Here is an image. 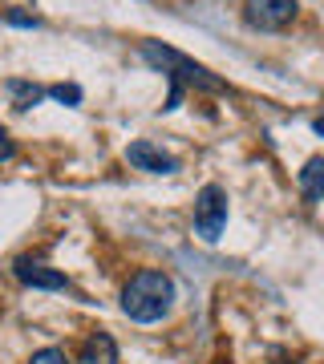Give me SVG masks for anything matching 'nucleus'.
<instances>
[{"label": "nucleus", "mask_w": 324, "mask_h": 364, "mask_svg": "<svg viewBox=\"0 0 324 364\" xmlns=\"http://www.w3.org/2000/svg\"><path fill=\"white\" fill-rule=\"evenodd\" d=\"M4 93L13 97L16 109H33V105H41L45 97H49V90H41V85H33V81H21V77L4 81Z\"/></svg>", "instance_id": "obj_9"}, {"label": "nucleus", "mask_w": 324, "mask_h": 364, "mask_svg": "<svg viewBox=\"0 0 324 364\" xmlns=\"http://www.w3.org/2000/svg\"><path fill=\"white\" fill-rule=\"evenodd\" d=\"M223 231H227V191L219 182H207L194 195V235L203 243H219Z\"/></svg>", "instance_id": "obj_3"}, {"label": "nucleus", "mask_w": 324, "mask_h": 364, "mask_svg": "<svg viewBox=\"0 0 324 364\" xmlns=\"http://www.w3.org/2000/svg\"><path fill=\"white\" fill-rule=\"evenodd\" d=\"M142 61L150 69H158L167 81H179V85H187V90H199V93H227V81L215 77L207 65H199L194 57H187V53L170 49V45H162V41H142Z\"/></svg>", "instance_id": "obj_2"}, {"label": "nucleus", "mask_w": 324, "mask_h": 364, "mask_svg": "<svg viewBox=\"0 0 324 364\" xmlns=\"http://www.w3.org/2000/svg\"><path fill=\"white\" fill-rule=\"evenodd\" d=\"M78 364H117V344L110 332H93V336H85V344H81L78 352Z\"/></svg>", "instance_id": "obj_8"}, {"label": "nucleus", "mask_w": 324, "mask_h": 364, "mask_svg": "<svg viewBox=\"0 0 324 364\" xmlns=\"http://www.w3.org/2000/svg\"><path fill=\"white\" fill-rule=\"evenodd\" d=\"M174 299H179V287L162 267H142L134 272L122 287V312L134 324H158L174 312Z\"/></svg>", "instance_id": "obj_1"}, {"label": "nucleus", "mask_w": 324, "mask_h": 364, "mask_svg": "<svg viewBox=\"0 0 324 364\" xmlns=\"http://www.w3.org/2000/svg\"><path fill=\"white\" fill-rule=\"evenodd\" d=\"M126 162L134 170H146V174H179V158L167 154L162 146H155L150 138H138V142L126 146Z\"/></svg>", "instance_id": "obj_6"}, {"label": "nucleus", "mask_w": 324, "mask_h": 364, "mask_svg": "<svg viewBox=\"0 0 324 364\" xmlns=\"http://www.w3.org/2000/svg\"><path fill=\"white\" fill-rule=\"evenodd\" d=\"M28 364H73L69 360V352L57 348V344H49V348H37L33 356H28Z\"/></svg>", "instance_id": "obj_11"}, {"label": "nucleus", "mask_w": 324, "mask_h": 364, "mask_svg": "<svg viewBox=\"0 0 324 364\" xmlns=\"http://www.w3.org/2000/svg\"><path fill=\"white\" fill-rule=\"evenodd\" d=\"M4 25H13V28H41V16L21 13V9H9V13H4Z\"/></svg>", "instance_id": "obj_12"}, {"label": "nucleus", "mask_w": 324, "mask_h": 364, "mask_svg": "<svg viewBox=\"0 0 324 364\" xmlns=\"http://www.w3.org/2000/svg\"><path fill=\"white\" fill-rule=\"evenodd\" d=\"M13 158H16V142H13V134L0 126V162H13Z\"/></svg>", "instance_id": "obj_13"}, {"label": "nucleus", "mask_w": 324, "mask_h": 364, "mask_svg": "<svg viewBox=\"0 0 324 364\" xmlns=\"http://www.w3.org/2000/svg\"><path fill=\"white\" fill-rule=\"evenodd\" d=\"M13 275L21 287H33V291H69V275L49 267V263L33 259V255H16Z\"/></svg>", "instance_id": "obj_5"}, {"label": "nucleus", "mask_w": 324, "mask_h": 364, "mask_svg": "<svg viewBox=\"0 0 324 364\" xmlns=\"http://www.w3.org/2000/svg\"><path fill=\"white\" fill-rule=\"evenodd\" d=\"M300 16V0H244V21L256 33H280Z\"/></svg>", "instance_id": "obj_4"}, {"label": "nucleus", "mask_w": 324, "mask_h": 364, "mask_svg": "<svg viewBox=\"0 0 324 364\" xmlns=\"http://www.w3.org/2000/svg\"><path fill=\"white\" fill-rule=\"evenodd\" d=\"M312 130H316V134H320V138H324V114L316 117V122H312Z\"/></svg>", "instance_id": "obj_14"}, {"label": "nucleus", "mask_w": 324, "mask_h": 364, "mask_svg": "<svg viewBox=\"0 0 324 364\" xmlns=\"http://www.w3.org/2000/svg\"><path fill=\"white\" fill-rule=\"evenodd\" d=\"M296 186H300V195H304V203H308V207L324 203V158L320 154L304 162V170L296 174Z\"/></svg>", "instance_id": "obj_7"}, {"label": "nucleus", "mask_w": 324, "mask_h": 364, "mask_svg": "<svg viewBox=\"0 0 324 364\" xmlns=\"http://www.w3.org/2000/svg\"><path fill=\"white\" fill-rule=\"evenodd\" d=\"M49 97L53 102H61V105H81V85H73V81H57V85H49Z\"/></svg>", "instance_id": "obj_10"}]
</instances>
